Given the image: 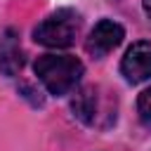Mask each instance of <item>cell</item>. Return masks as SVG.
<instances>
[{
    "label": "cell",
    "mask_w": 151,
    "mask_h": 151,
    "mask_svg": "<svg viewBox=\"0 0 151 151\" xmlns=\"http://www.w3.org/2000/svg\"><path fill=\"white\" fill-rule=\"evenodd\" d=\"M26 59H24V50L19 42V33L14 28H7L0 38V73L12 78L24 68Z\"/></svg>",
    "instance_id": "obj_5"
},
{
    "label": "cell",
    "mask_w": 151,
    "mask_h": 151,
    "mask_svg": "<svg viewBox=\"0 0 151 151\" xmlns=\"http://www.w3.org/2000/svg\"><path fill=\"white\" fill-rule=\"evenodd\" d=\"M33 71L50 94L61 97L76 90L85 73V66L78 57L71 54H40L33 64Z\"/></svg>",
    "instance_id": "obj_1"
},
{
    "label": "cell",
    "mask_w": 151,
    "mask_h": 151,
    "mask_svg": "<svg viewBox=\"0 0 151 151\" xmlns=\"http://www.w3.org/2000/svg\"><path fill=\"white\" fill-rule=\"evenodd\" d=\"M137 111H139V118L146 127H151V87L144 90L137 99Z\"/></svg>",
    "instance_id": "obj_7"
},
{
    "label": "cell",
    "mask_w": 151,
    "mask_h": 151,
    "mask_svg": "<svg viewBox=\"0 0 151 151\" xmlns=\"http://www.w3.org/2000/svg\"><path fill=\"white\" fill-rule=\"evenodd\" d=\"M144 12L151 17V0H144Z\"/></svg>",
    "instance_id": "obj_8"
},
{
    "label": "cell",
    "mask_w": 151,
    "mask_h": 151,
    "mask_svg": "<svg viewBox=\"0 0 151 151\" xmlns=\"http://www.w3.org/2000/svg\"><path fill=\"white\" fill-rule=\"evenodd\" d=\"M123 38H125V31H123L120 24H116V21H111V19H101V21L90 31V35H87V40H85V50H87L92 57L101 59V57H106L111 50H116V47L123 42Z\"/></svg>",
    "instance_id": "obj_4"
},
{
    "label": "cell",
    "mask_w": 151,
    "mask_h": 151,
    "mask_svg": "<svg viewBox=\"0 0 151 151\" xmlns=\"http://www.w3.org/2000/svg\"><path fill=\"white\" fill-rule=\"evenodd\" d=\"M71 109H73V113H76L83 123H87V125H101V123H99V116H106V113H101V99H99L97 87H85V90H80V92L73 97ZM109 118H111V116H109Z\"/></svg>",
    "instance_id": "obj_6"
},
{
    "label": "cell",
    "mask_w": 151,
    "mask_h": 151,
    "mask_svg": "<svg viewBox=\"0 0 151 151\" xmlns=\"http://www.w3.org/2000/svg\"><path fill=\"white\" fill-rule=\"evenodd\" d=\"M120 71H123L125 80L132 85L149 80L151 78V42H146V40L132 42L120 61Z\"/></svg>",
    "instance_id": "obj_3"
},
{
    "label": "cell",
    "mask_w": 151,
    "mask_h": 151,
    "mask_svg": "<svg viewBox=\"0 0 151 151\" xmlns=\"http://www.w3.org/2000/svg\"><path fill=\"white\" fill-rule=\"evenodd\" d=\"M78 31H80V17L73 9H57L35 26L33 40L45 47H71L76 42Z\"/></svg>",
    "instance_id": "obj_2"
}]
</instances>
